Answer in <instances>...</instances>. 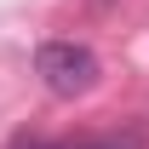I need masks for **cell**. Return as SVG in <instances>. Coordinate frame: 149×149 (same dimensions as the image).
<instances>
[{"label":"cell","mask_w":149,"mask_h":149,"mask_svg":"<svg viewBox=\"0 0 149 149\" xmlns=\"http://www.w3.org/2000/svg\"><path fill=\"white\" fill-rule=\"evenodd\" d=\"M35 74L52 97H86L103 80V63L80 40H46V46H35Z\"/></svg>","instance_id":"cell-1"},{"label":"cell","mask_w":149,"mask_h":149,"mask_svg":"<svg viewBox=\"0 0 149 149\" xmlns=\"http://www.w3.org/2000/svg\"><path fill=\"white\" fill-rule=\"evenodd\" d=\"M17 149H52V143H17Z\"/></svg>","instance_id":"cell-2"}]
</instances>
